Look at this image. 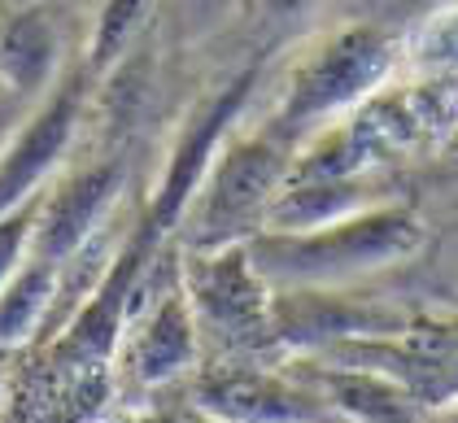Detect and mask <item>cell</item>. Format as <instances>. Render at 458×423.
Instances as JSON below:
<instances>
[{
    "label": "cell",
    "instance_id": "1",
    "mask_svg": "<svg viewBox=\"0 0 458 423\" xmlns=\"http://www.w3.org/2000/svg\"><path fill=\"white\" fill-rule=\"evenodd\" d=\"M423 241L428 223L420 210L388 201L315 232H262L249 241V253L276 292H341L362 275L415 258Z\"/></svg>",
    "mask_w": 458,
    "mask_h": 423
},
{
    "label": "cell",
    "instance_id": "2",
    "mask_svg": "<svg viewBox=\"0 0 458 423\" xmlns=\"http://www.w3.org/2000/svg\"><path fill=\"white\" fill-rule=\"evenodd\" d=\"M393 74H397V44L385 27L371 22L336 27L301 53L280 106L262 123V131L297 153L341 118L376 101L393 83Z\"/></svg>",
    "mask_w": 458,
    "mask_h": 423
},
{
    "label": "cell",
    "instance_id": "3",
    "mask_svg": "<svg viewBox=\"0 0 458 423\" xmlns=\"http://www.w3.org/2000/svg\"><path fill=\"white\" fill-rule=\"evenodd\" d=\"M293 148H284L262 127L253 136H227L218 148L210 175L197 188L192 206L183 214V249H223L249 245L253 236L267 232L271 206L280 201L288 171H293Z\"/></svg>",
    "mask_w": 458,
    "mask_h": 423
},
{
    "label": "cell",
    "instance_id": "4",
    "mask_svg": "<svg viewBox=\"0 0 458 423\" xmlns=\"http://www.w3.org/2000/svg\"><path fill=\"white\" fill-rule=\"evenodd\" d=\"M179 283L192 301L201 336H214L223 350H267L280 341L276 288L258 271L249 245L183 249Z\"/></svg>",
    "mask_w": 458,
    "mask_h": 423
},
{
    "label": "cell",
    "instance_id": "5",
    "mask_svg": "<svg viewBox=\"0 0 458 423\" xmlns=\"http://www.w3.org/2000/svg\"><path fill=\"white\" fill-rule=\"evenodd\" d=\"M315 358L336 362V367H353V371H371L432 410L458 406V318L454 323L411 318L397 332L345 341V345H332Z\"/></svg>",
    "mask_w": 458,
    "mask_h": 423
},
{
    "label": "cell",
    "instance_id": "6",
    "mask_svg": "<svg viewBox=\"0 0 458 423\" xmlns=\"http://www.w3.org/2000/svg\"><path fill=\"white\" fill-rule=\"evenodd\" d=\"M192 406L218 423H341L336 406L297 371L218 367L192 388Z\"/></svg>",
    "mask_w": 458,
    "mask_h": 423
},
{
    "label": "cell",
    "instance_id": "7",
    "mask_svg": "<svg viewBox=\"0 0 458 423\" xmlns=\"http://www.w3.org/2000/svg\"><path fill=\"white\" fill-rule=\"evenodd\" d=\"M253 83H258V71L236 74L218 97H210L206 106L188 118V127H183V136H179L175 153H171V162H166V171H162V183H157V192H153L148 227H153L157 236L171 232L175 223H183V214L192 206L197 188H201L206 175H210L218 148H223L227 136H232V123L241 118L245 97H249Z\"/></svg>",
    "mask_w": 458,
    "mask_h": 423
},
{
    "label": "cell",
    "instance_id": "8",
    "mask_svg": "<svg viewBox=\"0 0 458 423\" xmlns=\"http://www.w3.org/2000/svg\"><path fill=\"white\" fill-rule=\"evenodd\" d=\"M79 109H83V79H66L18 127V136L4 148V166H0V210L4 214L36 201L44 179L57 171V162L71 148L74 127H79Z\"/></svg>",
    "mask_w": 458,
    "mask_h": 423
},
{
    "label": "cell",
    "instance_id": "9",
    "mask_svg": "<svg viewBox=\"0 0 458 423\" xmlns=\"http://www.w3.org/2000/svg\"><path fill=\"white\" fill-rule=\"evenodd\" d=\"M123 188V162H101L88 166L83 175H74L71 183H62L53 192V201L44 206L36 227V253L66 266L79 249L92 245L97 227L106 223V214L118 201Z\"/></svg>",
    "mask_w": 458,
    "mask_h": 423
},
{
    "label": "cell",
    "instance_id": "10",
    "mask_svg": "<svg viewBox=\"0 0 458 423\" xmlns=\"http://www.w3.org/2000/svg\"><path fill=\"white\" fill-rule=\"evenodd\" d=\"M157 241L153 227H144L140 236H131L118 262L109 266V275L97 283V292L83 301V310L71 327L57 336V358H71V362H101L114 353V341H118V327L123 318L131 315V292H136V280H140L144 253Z\"/></svg>",
    "mask_w": 458,
    "mask_h": 423
},
{
    "label": "cell",
    "instance_id": "11",
    "mask_svg": "<svg viewBox=\"0 0 458 423\" xmlns=\"http://www.w3.org/2000/svg\"><path fill=\"white\" fill-rule=\"evenodd\" d=\"M197 345H201V323L192 315V301H188L183 283H171L153 301L148 323L136 332L131 353H127V371L140 388L171 385L197 362Z\"/></svg>",
    "mask_w": 458,
    "mask_h": 423
},
{
    "label": "cell",
    "instance_id": "12",
    "mask_svg": "<svg viewBox=\"0 0 458 423\" xmlns=\"http://www.w3.org/2000/svg\"><path fill=\"white\" fill-rule=\"evenodd\" d=\"M66 53V31L57 9L48 4H31L9 13L4 22V106H31L44 97L57 79Z\"/></svg>",
    "mask_w": 458,
    "mask_h": 423
},
{
    "label": "cell",
    "instance_id": "13",
    "mask_svg": "<svg viewBox=\"0 0 458 423\" xmlns=\"http://www.w3.org/2000/svg\"><path fill=\"white\" fill-rule=\"evenodd\" d=\"M393 197H380L371 175H350V179H288L280 201L271 206L267 232H315L327 223L353 218L362 210L388 206Z\"/></svg>",
    "mask_w": 458,
    "mask_h": 423
},
{
    "label": "cell",
    "instance_id": "14",
    "mask_svg": "<svg viewBox=\"0 0 458 423\" xmlns=\"http://www.w3.org/2000/svg\"><path fill=\"white\" fill-rule=\"evenodd\" d=\"M57 280H62V266L31 253L9 280H4V306H0V341L4 353L22 350L31 336L39 332V318L48 310V301L57 297Z\"/></svg>",
    "mask_w": 458,
    "mask_h": 423
},
{
    "label": "cell",
    "instance_id": "15",
    "mask_svg": "<svg viewBox=\"0 0 458 423\" xmlns=\"http://www.w3.org/2000/svg\"><path fill=\"white\" fill-rule=\"evenodd\" d=\"M148 13V0H106L97 22H92V39H88V66L106 71L109 62L127 48V39L136 36V27Z\"/></svg>",
    "mask_w": 458,
    "mask_h": 423
},
{
    "label": "cell",
    "instance_id": "16",
    "mask_svg": "<svg viewBox=\"0 0 458 423\" xmlns=\"http://www.w3.org/2000/svg\"><path fill=\"white\" fill-rule=\"evenodd\" d=\"M393 4H397V13H402V18H420V22L437 18V13L458 9V0H393Z\"/></svg>",
    "mask_w": 458,
    "mask_h": 423
},
{
    "label": "cell",
    "instance_id": "17",
    "mask_svg": "<svg viewBox=\"0 0 458 423\" xmlns=\"http://www.w3.org/2000/svg\"><path fill=\"white\" fill-rule=\"evenodd\" d=\"M140 423H218V419H210L201 406H183V410H153V415H144Z\"/></svg>",
    "mask_w": 458,
    "mask_h": 423
},
{
    "label": "cell",
    "instance_id": "18",
    "mask_svg": "<svg viewBox=\"0 0 458 423\" xmlns=\"http://www.w3.org/2000/svg\"><path fill=\"white\" fill-rule=\"evenodd\" d=\"M271 18H301L306 9H315L318 0H262Z\"/></svg>",
    "mask_w": 458,
    "mask_h": 423
},
{
    "label": "cell",
    "instance_id": "19",
    "mask_svg": "<svg viewBox=\"0 0 458 423\" xmlns=\"http://www.w3.org/2000/svg\"><path fill=\"white\" fill-rule=\"evenodd\" d=\"M450 419H454V423H458V406H454V410H450Z\"/></svg>",
    "mask_w": 458,
    "mask_h": 423
}]
</instances>
